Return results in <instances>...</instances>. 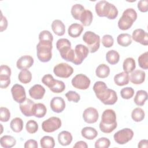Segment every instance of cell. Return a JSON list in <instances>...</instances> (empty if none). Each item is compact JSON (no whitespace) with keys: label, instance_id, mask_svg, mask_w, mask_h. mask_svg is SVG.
<instances>
[{"label":"cell","instance_id":"obj_10","mask_svg":"<svg viewBox=\"0 0 148 148\" xmlns=\"http://www.w3.org/2000/svg\"><path fill=\"white\" fill-rule=\"evenodd\" d=\"M56 76L61 78H68L73 72V68L67 63L61 62L56 65L53 68Z\"/></svg>","mask_w":148,"mask_h":148},{"label":"cell","instance_id":"obj_51","mask_svg":"<svg viewBox=\"0 0 148 148\" xmlns=\"http://www.w3.org/2000/svg\"><path fill=\"white\" fill-rule=\"evenodd\" d=\"M12 71L10 68L6 65H1L0 66V75H6L10 76Z\"/></svg>","mask_w":148,"mask_h":148},{"label":"cell","instance_id":"obj_44","mask_svg":"<svg viewBox=\"0 0 148 148\" xmlns=\"http://www.w3.org/2000/svg\"><path fill=\"white\" fill-rule=\"evenodd\" d=\"M10 118V112L6 107L0 108V120L2 122H8Z\"/></svg>","mask_w":148,"mask_h":148},{"label":"cell","instance_id":"obj_28","mask_svg":"<svg viewBox=\"0 0 148 148\" xmlns=\"http://www.w3.org/2000/svg\"><path fill=\"white\" fill-rule=\"evenodd\" d=\"M47 113L46 106L42 103H35L33 108V116L37 118L43 117Z\"/></svg>","mask_w":148,"mask_h":148},{"label":"cell","instance_id":"obj_11","mask_svg":"<svg viewBox=\"0 0 148 148\" xmlns=\"http://www.w3.org/2000/svg\"><path fill=\"white\" fill-rule=\"evenodd\" d=\"M71 83L73 87L79 90H87L89 88L91 83L90 79L85 75L80 73L74 76L72 80Z\"/></svg>","mask_w":148,"mask_h":148},{"label":"cell","instance_id":"obj_33","mask_svg":"<svg viewBox=\"0 0 148 148\" xmlns=\"http://www.w3.org/2000/svg\"><path fill=\"white\" fill-rule=\"evenodd\" d=\"M136 68V62L135 60L132 57H127L123 63V68L124 72L129 73H131Z\"/></svg>","mask_w":148,"mask_h":148},{"label":"cell","instance_id":"obj_18","mask_svg":"<svg viewBox=\"0 0 148 148\" xmlns=\"http://www.w3.org/2000/svg\"><path fill=\"white\" fill-rule=\"evenodd\" d=\"M34 102L29 98L26 99L20 103L19 108L21 112L26 117H31L33 116V108L34 106Z\"/></svg>","mask_w":148,"mask_h":148},{"label":"cell","instance_id":"obj_35","mask_svg":"<svg viewBox=\"0 0 148 148\" xmlns=\"http://www.w3.org/2000/svg\"><path fill=\"white\" fill-rule=\"evenodd\" d=\"M18 79L23 84H28L32 80V73L28 69L21 70L18 73Z\"/></svg>","mask_w":148,"mask_h":148},{"label":"cell","instance_id":"obj_54","mask_svg":"<svg viewBox=\"0 0 148 148\" xmlns=\"http://www.w3.org/2000/svg\"><path fill=\"white\" fill-rule=\"evenodd\" d=\"M73 147L76 148H87L88 147V145L87 144V143L84 141L83 140H80L78 141L77 142H76V143L73 145Z\"/></svg>","mask_w":148,"mask_h":148},{"label":"cell","instance_id":"obj_41","mask_svg":"<svg viewBox=\"0 0 148 148\" xmlns=\"http://www.w3.org/2000/svg\"><path fill=\"white\" fill-rule=\"evenodd\" d=\"M25 129L29 134H35L38 130V124L36 121L29 120L26 123Z\"/></svg>","mask_w":148,"mask_h":148},{"label":"cell","instance_id":"obj_20","mask_svg":"<svg viewBox=\"0 0 148 148\" xmlns=\"http://www.w3.org/2000/svg\"><path fill=\"white\" fill-rule=\"evenodd\" d=\"M146 73L142 70H134L131 73L130 76V82L134 84H140L145 80Z\"/></svg>","mask_w":148,"mask_h":148},{"label":"cell","instance_id":"obj_31","mask_svg":"<svg viewBox=\"0 0 148 148\" xmlns=\"http://www.w3.org/2000/svg\"><path fill=\"white\" fill-rule=\"evenodd\" d=\"M95 74L99 78H106L110 74V68L106 64H101L96 68Z\"/></svg>","mask_w":148,"mask_h":148},{"label":"cell","instance_id":"obj_19","mask_svg":"<svg viewBox=\"0 0 148 148\" xmlns=\"http://www.w3.org/2000/svg\"><path fill=\"white\" fill-rule=\"evenodd\" d=\"M45 91V88L42 85L36 84L30 88L28 92L31 98L35 99H41L43 98Z\"/></svg>","mask_w":148,"mask_h":148},{"label":"cell","instance_id":"obj_9","mask_svg":"<svg viewBox=\"0 0 148 148\" xmlns=\"http://www.w3.org/2000/svg\"><path fill=\"white\" fill-rule=\"evenodd\" d=\"M61 125V120L59 117L52 116L42 122V128L43 131L51 133L58 130Z\"/></svg>","mask_w":148,"mask_h":148},{"label":"cell","instance_id":"obj_30","mask_svg":"<svg viewBox=\"0 0 148 148\" xmlns=\"http://www.w3.org/2000/svg\"><path fill=\"white\" fill-rule=\"evenodd\" d=\"M93 20V14L90 10H84L80 16L79 20L84 26H90Z\"/></svg>","mask_w":148,"mask_h":148},{"label":"cell","instance_id":"obj_53","mask_svg":"<svg viewBox=\"0 0 148 148\" xmlns=\"http://www.w3.org/2000/svg\"><path fill=\"white\" fill-rule=\"evenodd\" d=\"M24 147L25 148H37L38 145L36 140L34 139H28L25 142Z\"/></svg>","mask_w":148,"mask_h":148},{"label":"cell","instance_id":"obj_13","mask_svg":"<svg viewBox=\"0 0 148 148\" xmlns=\"http://www.w3.org/2000/svg\"><path fill=\"white\" fill-rule=\"evenodd\" d=\"M11 93L13 99L17 103H20L26 99L25 88L21 84H14L11 88Z\"/></svg>","mask_w":148,"mask_h":148},{"label":"cell","instance_id":"obj_27","mask_svg":"<svg viewBox=\"0 0 148 148\" xmlns=\"http://www.w3.org/2000/svg\"><path fill=\"white\" fill-rule=\"evenodd\" d=\"M132 36L127 33L119 34L117 37V43L123 47H127L132 43Z\"/></svg>","mask_w":148,"mask_h":148},{"label":"cell","instance_id":"obj_14","mask_svg":"<svg viewBox=\"0 0 148 148\" xmlns=\"http://www.w3.org/2000/svg\"><path fill=\"white\" fill-rule=\"evenodd\" d=\"M83 118L84 121L88 124L95 123L98 121L99 118L98 112L94 108H87L83 113Z\"/></svg>","mask_w":148,"mask_h":148},{"label":"cell","instance_id":"obj_32","mask_svg":"<svg viewBox=\"0 0 148 148\" xmlns=\"http://www.w3.org/2000/svg\"><path fill=\"white\" fill-rule=\"evenodd\" d=\"M106 60L109 64L115 65L120 60V54L115 50H109L106 54Z\"/></svg>","mask_w":148,"mask_h":148},{"label":"cell","instance_id":"obj_16","mask_svg":"<svg viewBox=\"0 0 148 148\" xmlns=\"http://www.w3.org/2000/svg\"><path fill=\"white\" fill-rule=\"evenodd\" d=\"M50 106L53 112L57 113H61L65 108V102L60 97H53L50 102Z\"/></svg>","mask_w":148,"mask_h":148},{"label":"cell","instance_id":"obj_37","mask_svg":"<svg viewBox=\"0 0 148 148\" xmlns=\"http://www.w3.org/2000/svg\"><path fill=\"white\" fill-rule=\"evenodd\" d=\"M145 113L140 108H136L131 112V118L135 122H140L145 119Z\"/></svg>","mask_w":148,"mask_h":148},{"label":"cell","instance_id":"obj_4","mask_svg":"<svg viewBox=\"0 0 148 148\" xmlns=\"http://www.w3.org/2000/svg\"><path fill=\"white\" fill-rule=\"evenodd\" d=\"M56 47L62 59L73 62L75 57V50L71 48V43L68 39H59L56 42Z\"/></svg>","mask_w":148,"mask_h":148},{"label":"cell","instance_id":"obj_6","mask_svg":"<svg viewBox=\"0 0 148 148\" xmlns=\"http://www.w3.org/2000/svg\"><path fill=\"white\" fill-rule=\"evenodd\" d=\"M137 18V13L133 8H127L118 21V27L123 31L130 29Z\"/></svg>","mask_w":148,"mask_h":148},{"label":"cell","instance_id":"obj_50","mask_svg":"<svg viewBox=\"0 0 148 148\" xmlns=\"http://www.w3.org/2000/svg\"><path fill=\"white\" fill-rule=\"evenodd\" d=\"M137 7L139 10L141 12L145 13L148 11V1L147 0H140L138 2Z\"/></svg>","mask_w":148,"mask_h":148},{"label":"cell","instance_id":"obj_1","mask_svg":"<svg viewBox=\"0 0 148 148\" xmlns=\"http://www.w3.org/2000/svg\"><path fill=\"white\" fill-rule=\"evenodd\" d=\"M93 90L97 98L105 105H113L117 101L116 92L109 88L104 82H96L93 86Z\"/></svg>","mask_w":148,"mask_h":148},{"label":"cell","instance_id":"obj_24","mask_svg":"<svg viewBox=\"0 0 148 148\" xmlns=\"http://www.w3.org/2000/svg\"><path fill=\"white\" fill-rule=\"evenodd\" d=\"M72 139L73 137L71 133L67 131H62L58 135V141L59 143L63 146L70 145Z\"/></svg>","mask_w":148,"mask_h":148},{"label":"cell","instance_id":"obj_26","mask_svg":"<svg viewBox=\"0 0 148 148\" xmlns=\"http://www.w3.org/2000/svg\"><path fill=\"white\" fill-rule=\"evenodd\" d=\"M82 136L86 139L93 140L98 135V132L95 128L91 127H85L81 131Z\"/></svg>","mask_w":148,"mask_h":148},{"label":"cell","instance_id":"obj_42","mask_svg":"<svg viewBox=\"0 0 148 148\" xmlns=\"http://www.w3.org/2000/svg\"><path fill=\"white\" fill-rule=\"evenodd\" d=\"M110 145V140L105 137H102L98 139L95 142V148H108Z\"/></svg>","mask_w":148,"mask_h":148},{"label":"cell","instance_id":"obj_38","mask_svg":"<svg viewBox=\"0 0 148 148\" xmlns=\"http://www.w3.org/2000/svg\"><path fill=\"white\" fill-rule=\"evenodd\" d=\"M40 146L42 148H53L55 146V141L53 137L44 136L40 140Z\"/></svg>","mask_w":148,"mask_h":148},{"label":"cell","instance_id":"obj_47","mask_svg":"<svg viewBox=\"0 0 148 148\" xmlns=\"http://www.w3.org/2000/svg\"><path fill=\"white\" fill-rule=\"evenodd\" d=\"M39 41L46 40V41L53 42V36L49 31L43 30L41 31L39 34Z\"/></svg>","mask_w":148,"mask_h":148},{"label":"cell","instance_id":"obj_15","mask_svg":"<svg viewBox=\"0 0 148 148\" xmlns=\"http://www.w3.org/2000/svg\"><path fill=\"white\" fill-rule=\"evenodd\" d=\"M132 39L137 43L147 46L148 45V34L144 29L138 28L135 29L132 34Z\"/></svg>","mask_w":148,"mask_h":148},{"label":"cell","instance_id":"obj_52","mask_svg":"<svg viewBox=\"0 0 148 148\" xmlns=\"http://www.w3.org/2000/svg\"><path fill=\"white\" fill-rule=\"evenodd\" d=\"M8 20L5 16H3L2 12H1V23H0V31L3 32L6 30L8 27Z\"/></svg>","mask_w":148,"mask_h":148},{"label":"cell","instance_id":"obj_21","mask_svg":"<svg viewBox=\"0 0 148 148\" xmlns=\"http://www.w3.org/2000/svg\"><path fill=\"white\" fill-rule=\"evenodd\" d=\"M51 29L53 32L57 36H61L65 32V25L63 22L58 19H56L51 23Z\"/></svg>","mask_w":148,"mask_h":148},{"label":"cell","instance_id":"obj_43","mask_svg":"<svg viewBox=\"0 0 148 148\" xmlns=\"http://www.w3.org/2000/svg\"><path fill=\"white\" fill-rule=\"evenodd\" d=\"M120 95L122 98L129 99L133 97L134 95V90L131 87H126L123 88L120 91Z\"/></svg>","mask_w":148,"mask_h":148},{"label":"cell","instance_id":"obj_48","mask_svg":"<svg viewBox=\"0 0 148 148\" xmlns=\"http://www.w3.org/2000/svg\"><path fill=\"white\" fill-rule=\"evenodd\" d=\"M55 80L51 74H46L42 78V82L49 88L54 83Z\"/></svg>","mask_w":148,"mask_h":148},{"label":"cell","instance_id":"obj_12","mask_svg":"<svg viewBox=\"0 0 148 148\" xmlns=\"http://www.w3.org/2000/svg\"><path fill=\"white\" fill-rule=\"evenodd\" d=\"M74 50L75 57L73 63L76 65L81 64L83 60L87 58L90 52L88 47L82 44H78L76 45Z\"/></svg>","mask_w":148,"mask_h":148},{"label":"cell","instance_id":"obj_5","mask_svg":"<svg viewBox=\"0 0 148 148\" xmlns=\"http://www.w3.org/2000/svg\"><path fill=\"white\" fill-rule=\"evenodd\" d=\"M53 42L40 40L36 45V54L38 60L42 62H47L52 58Z\"/></svg>","mask_w":148,"mask_h":148},{"label":"cell","instance_id":"obj_8","mask_svg":"<svg viewBox=\"0 0 148 148\" xmlns=\"http://www.w3.org/2000/svg\"><path fill=\"white\" fill-rule=\"evenodd\" d=\"M134 135V131L131 129L125 128L116 132L113 135V138L117 144L124 145L132 139Z\"/></svg>","mask_w":148,"mask_h":148},{"label":"cell","instance_id":"obj_17","mask_svg":"<svg viewBox=\"0 0 148 148\" xmlns=\"http://www.w3.org/2000/svg\"><path fill=\"white\" fill-rule=\"evenodd\" d=\"M34 62V58L29 55H24L20 57L16 62V66L20 70L28 69L31 68Z\"/></svg>","mask_w":148,"mask_h":148},{"label":"cell","instance_id":"obj_36","mask_svg":"<svg viewBox=\"0 0 148 148\" xmlns=\"http://www.w3.org/2000/svg\"><path fill=\"white\" fill-rule=\"evenodd\" d=\"M84 10V7L82 5L79 3H76L72 6L71 13L72 17L75 20H79L80 16Z\"/></svg>","mask_w":148,"mask_h":148},{"label":"cell","instance_id":"obj_3","mask_svg":"<svg viewBox=\"0 0 148 148\" xmlns=\"http://www.w3.org/2000/svg\"><path fill=\"white\" fill-rule=\"evenodd\" d=\"M95 10L99 17H106L108 19H115L119 14L117 8L112 3L102 0L98 2L95 6Z\"/></svg>","mask_w":148,"mask_h":148},{"label":"cell","instance_id":"obj_7","mask_svg":"<svg viewBox=\"0 0 148 148\" xmlns=\"http://www.w3.org/2000/svg\"><path fill=\"white\" fill-rule=\"evenodd\" d=\"M83 40L86 43L91 53H95L100 46V36L95 32L88 31L83 36Z\"/></svg>","mask_w":148,"mask_h":148},{"label":"cell","instance_id":"obj_40","mask_svg":"<svg viewBox=\"0 0 148 148\" xmlns=\"http://www.w3.org/2000/svg\"><path fill=\"white\" fill-rule=\"evenodd\" d=\"M139 66L143 69L148 68V52L146 51L139 56L138 58Z\"/></svg>","mask_w":148,"mask_h":148},{"label":"cell","instance_id":"obj_55","mask_svg":"<svg viewBox=\"0 0 148 148\" xmlns=\"http://www.w3.org/2000/svg\"><path fill=\"white\" fill-rule=\"evenodd\" d=\"M138 147L139 148H147L148 147V141L147 139L140 140L138 144Z\"/></svg>","mask_w":148,"mask_h":148},{"label":"cell","instance_id":"obj_2","mask_svg":"<svg viewBox=\"0 0 148 148\" xmlns=\"http://www.w3.org/2000/svg\"><path fill=\"white\" fill-rule=\"evenodd\" d=\"M117 127L116 114L111 109L105 110L101 116V121L99 127L100 130L105 134H109L113 131Z\"/></svg>","mask_w":148,"mask_h":148},{"label":"cell","instance_id":"obj_46","mask_svg":"<svg viewBox=\"0 0 148 148\" xmlns=\"http://www.w3.org/2000/svg\"><path fill=\"white\" fill-rule=\"evenodd\" d=\"M102 43L105 47H111L114 44V39L112 36L110 35H104L102 38Z\"/></svg>","mask_w":148,"mask_h":148},{"label":"cell","instance_id":"obj_39","mask_svg":"<svg viewBox=\"0 0 148 148\" xmlns=\"http://www.w3.org/2000/svg\"><path fill=\"white\" fill-rule=\"evenodd\" d=\"M49 89L54 93H61L65 90V84L62 81L56 79Z\"/></svg>","mask_w":148,"mask_h":148},{"label":"cell","instance_id":"obj_34","mask_svg":"<svg viewBox=\"0 0 148 148\" xmlns=\"http://www.w3.org/2000/svg\"><path fill=\"white\" fill-rule=\"evenodd\" d=\"M23 125L24 123L21 118L15 117L11 120L10 123V127L13 132L19 133L23 130Z\"/></svg>","mask_w":148,"mask_h":148},{"label":"cell","instance_id":"obj_23","mask_svg":"<svg viewBox=\"0 0 148 148\" xmlns=\"http://www.w3.org/2000/svg\"><path fill=\"white\" fill-rule=\"evenodd\" d=\"M84 30L83 26L79 23H73L68 28V35L72 38H77L80 36Z\"/></svg>","mask_w":148,"mask_h":148},{"label":"cell","instance_id":"obj_49","mask_svg":"<svg viewBox=\"0 0 148 148\" xmlns=\"http://www.w3.org/2000/svg\"><path fill=\"white\" fill-rule=\"evenodd\" d=\"M10 76L0 75V83L1 88H6L10 84Z\"/></svg>","mask_w":148,"mask_h":148},{"label":"cell","instance_id":"obj_45","mask_svg":"<svg viewBox=\"0 0 148 148\" xmlns=\"http://www.w3.org/2000/svg\"><path fill=\"white\" fill-rule=\"evenodd\" d=\"M65 97L68 101L77 103L80 99V95L75 91H69L65 94Z\"/></svg>","mask_w":148,"mask_h":148},{"label":"cell","instance_id":"obj_29","mask_svg":"<svg viewBox=\"0 0 148 148\" xmlns=\"http://www.w3.org/2000/svg\"><path fill=\"white\" fill-rule=\"evenodd\" d=\"M0 144L2 147L10 148L16 144V139L10 135H3L0 139Z\"/></svg>","mask_w":148,"mask_h":148},{"label":"cell","instance_id":"obj_25","mask_svg":"<svg viewBox=\"0 0 148 148\" xmlns=\"http://www.w3.org/2000/svg\"><path fill=\"white\" fill-rule=\"evenodd\" d=\"M147 99V92L145 90H140L136 91L134 98L135 103L139 106H143Z\"/></svg>","mask_w":148,"mask_h":148},{"label":"cell","instance_id":"obj_22","mask_svg":"<svg viewBox=\"0 0 148 148\" xmlns=\"http://www.w3.org/2000/svg\"><path fill=\"white\" fill-rule=\"evenodd\" d=\"M114 83L119 86H124L128 84L130 76L128 73L123 71L116 74L113 78Z\"/></svg>","mask_w":148,"mask_h":148}]
</instances>
